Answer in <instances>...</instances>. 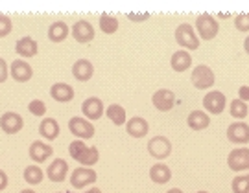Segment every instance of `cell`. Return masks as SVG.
I'll return each mask as SVG.
<instances>
[{
	"label": "cell",
	"instance_id": "5bb4252c",
	"mask_svg": "<svg viewBox=\"0 0 249 193\" xmlns=\"http://www.w3.org/2000/svg\"><path fill=\"white\" fill-rule=\"evenodd\" d=\"M227 140L231 144H248L249 142V125L244 122H234L227 127Z\"/></svg>",
	"mask_w": 249,
	"mask_h": 193
},
{
	"label": "cell",
	"instance_id": "4fadbf2b",
	"mask_svg": "<svg viewBox=\"0 0 249 193\" xmlns=\"http://www.w3.org/2000/svg\"><path fill=\"white\" fill-rule=\"evenodd\" d=\"M9 76L15 79L17 83H28L32 76H34V70L32 66L28 64L24 59H15L9 66Z\"/></svg>",
	"mask_w": 249,
	"mask_h": 193
},
{
	"label": "cell",
	"instance_id": "ab89813d",
	"mask_svg": "<svg viewBox=\"0 0 249 193\" xmlns=\"http://www.w3.org/2000/svg\"><path fill=\"white\" fill-rule=\"evenodd\" d=\"M166 193H183V192H181L179 188H172V190H170V192H166Z\"/></svg>",
	"mask_w": 249,
	"mask_h": 193
},
{
	"label": "cell",
	"instance_id": "277c9868",
	"mask_svg": "<svg viewBox=\"0 0 249 193\" xmlns=\"http://www.w3.org/2000/svg\"><path fill=\"white\" fill-rule=\"evenodd\" d=\"M69 131L78 138V140H90L94 136V127L89 120L81 118V116H74L69 120Z\"/></svg>",
	"mask_w": 249,
	"mask_h": 193
},
{
	"label": "cell",
	"instance_id": "f35d334b",
	"mask_svg": "<svg viewBox=\"0 0 249 193\" xmlns=\"http://www.w3.org/2000/svg\"><path fill=\"white\" fill-rule=\"evenodd\" d=\"M244 50H246V52L249 53V37L246 39V41H244Z\"/></svg>",
	"mask_w": 249,
	"mask_h": 193
},
{
	"label": "cell",
	"instance_id": "74e56055",
	"mask_svg": "<svg viewBox=\"0 0 249 193\" xmlns=\"http://www.w3.org/2000/svg\"><path fill=\"white\" fill-rule=\"evenodd\" d=\"M83 193H102V192H100V188H90V190H87V192Z\"/></svg>",
	"mask_w": 249,
	"mask_h": 193
},
{
	"label": "cell",
	"instance_id": "cb8c5ba5",
	"mask_svg": "<svg viewBox=\"0 0 249 193\" xmlns=\"http://www.w3.org/2000/svg\"><path fill=\"white\" fill-rule=\"evenodd\" d=\"M170 64H172V68L176 72H185L190 68V64H192V57H190V53L187 50H179L172 55V59H170Z\"/></svg>",
	"mask_w": 249,
	"mask_h": 193
},
{
	"label": "cell",
	"instance_id": "b9f144b4",
	"mask_svg": "<svg viewBox=\"0 0 249 193\" xmlns=\"http://www.w3.org/2000/svg\"><path fill=\"white\" fill-rule=\"evenodd\" d=\"M197 193H209V192H197Z\"/></svg>",
	"mask_w": 249,
	"mask_h": 193
},
{
	"label": "cell",
	"instance_id": "7c38bea8",
	"mask_svg": "<svg viewBox=\"0 0 249 193\" xmlns=\"http://www.w3.org/2000/svg\"><path fill=\"white\" fill-rule=\"evenodd\" d=\"M28 155H30V158L39 166V164H43V162H46L48 158L52 157L53 149H52V145H48L45 142L36 140V142H32V145H30V149H28Z\"/></svg>",
	"mask_w": 249,
	"mask_h": 193
},
{
	"label": "cell",
	"instance_id": "7a4b0ae2",
	"mask_svg": "<svg viewBox=\"0 0 249 193\" xmlns=\"http://www.w3.org/2000/svg\"><path fill=\"white\" fill-rule=\"evenodd\" d=\"M196 30L203 41H211V39L218 35L220 24H218V20L211 13H203V15H199L196 18Z\"/></svg>",
	"mask_w": 249,
	"mask_h": 193
},
{
	"label": "cell",
	"instance_id": "1f68e13d",
	"mask_svg": "<svg viewBox=\"0 0 249 193\" xmlns=\"http://www.w3.org/2000/svg\"><path fill=\"white\" fill-rule=\"evenodd\" d=\"M28 111H30L34 116H45V113H46L45 101H41V99H34V101H30V103H28Z\"/></svg>",
	"mask_w": 249,
	"mask_h": 193
},
{
	"label": "cell",
	"instance_id": "6da1fadb",
	"mask_svg": "<svg viewBox=\"0 0 249 193\" xmlns=\"http://www.w3.org/2000/svg\"><path fill=\"white\" fill-rule=\"evenodd\" d=\"M69 153H71V157L81 164L83 167H90L94 166L96 162L100 160V153L96 147H89L85 142L81 140H74L71 142V145H69Z\"/></svg>",
	"mask_w": 249,
	"mask_h": 193
},
{
	"label": "cell",
	"instance_id": "ffe728a7",
	"mask_svg": "<svg viewBox=\"0 0 249 193\" xmlns=\"http://www.w3.org/2000/svg\"><path fill=\"white\" fill-rule=\"evenodd\" d=\"M50 96L57 103H69L74 99V88L67 83H53L52 88H50Z\"/></svg>",
	"mask_w": 249,
	"mask_h": 193
},
{
	"label": "cell",
	"instance_id": "52a82bcc",
	"mask_svg": "<svg viewBox=\"0 0 249 193\" xmlns=\"http://www.w3.org/2000/svg\"><path fill=\"white\" fill-rule=\"evenodd\" d=\"M148 153L157 160H164L172 153V142L166 136H153L148 142Z\"/></svg>",
	"mask_w": 249,
	"mask_h": 193
},
{
	"label": "cell",
	"instance_id": "4dcf8cb0",
	"mask_svg": "<svg viewBox=\"0 0 249 193\" xmlns=\"http://www.w3.org/2000/svg\"><path fill=\"white\" fill-rule=\"evenodd\" d=\"M231 190L232 193H249V173L234 177L231 182Z\"/></svg>",
	"mask_w": 249,
	"mask_h": 193
},
{
	"label": "cell",
	"instance_id": "44dd1931",
	"mask_svg": "<svg viewBox=\"0 0 249 193\" xmlns=\"http://www.w3.org/2000/svg\"><path fill=\"white\" fill-rule=\"evenodd\" d=\"M37 50H39V46H37V43L32 37H22V39H18L17 44H15V52H17L22 59H28V57L37 55Z\"/></svg>",
	"mask_w": 249,
	"mask_h": 193
},
{
	"label": "cell",
	"instance_id": "f546056e",
	"mask_svg": "<svg viewBox=\"0 0 249 193\" xmlns=\"http://www.w3.org/2000/svg\"><path fill=\"white\" fill-rule=\"evenodd\" d=\"M100 30H102L104 33H107V35L115 33L116 30H118V20H116V17L109 15V13H104V15L100 17Z\"/></svg>",
	"mask_w": 249,
	"mask_h": 193
},
{
	"label": "cell",
	"instance_id": "4316f807",
	"mask_svg": "<svg viewBox=\"0 0 249 193\" xmlns=\"http://www.w3.org/2000/svg\"><path fill=\"white\" fill-rule=\"evenodd\" d=\"M22 177H24V180H26L30 186H37V184H41V182H43V178H45V171L37 166V164H32V166H28L26 169H24Z\"/></svg>",
	"mask_w": 249,
	"mask_h": 193
},
{
	"label": "cell",
	"instance_id": "9a60e30c",
	"mask_svg": "<svg viewBox=\"0 0 249 193\" xmlns=\"http://www.w3.org/2000/svg\"><path fill=\"white\" fill-rule=\"evenodd\" d=\"M81 113L87 120H100L104 116V103L100 97H87L81 105Z\"/></svg>",
	"mask_w": 249,
	"mask_h": 193
},
{
	"label": "cell",
	"instance_id": "d6a6232c",
	"mask_svg": "<svg viewBox=\"0 0 249 193\" xmlns=\"http://www.w3.org/2000/svg\"><path fill=\"white\" fill-rule=\"evenodd\" d=\"M234 26H236L238 32H249V11L236 15V18H234Z\"/></svg>",
	"mask_w": 249,
	"mask_h": 193
},
{
	"label": "cell",
	"instance_id": "8992f818",
	"mask_svg": "<svg viewBox=\"0 0 249 193\" xmlns=\"http://www.w3.org/2000/svg\"><path fill=\"white\" fill-rule=\"evenodd\" d=\"M190 79H192V85L196 88H199V90H205V88H211L214 85V81H216V78H214V72L207 66V64H197L196 68L192 70V76H190Z\"/></svg>",
	"mask_w": 249,
	"mask_h": 193
},
{
	"label": "cell",
	"instance_id": "3957f363",
	"mask_svg": "<svg viewBox=\"0 0 249 193\" xmlns=\"http://www.w3.org/2000/svg\"><path fill=\"white\" fill-rule=\"evenodd\" d=\"M96 171L94 169H90V167H76L74 171L71 173V186L74 190H83L85 186H90L96 182Z\"/></svg>",
	"mask_w": 249,
	"mask_h": 193
},
{
	"label": "cell",
	"instance_id": "7402d4cb",
	"mask_svg": "<svg viewBox=\"0 0 249 193\" xmlns=\"http://www.w3.org/2000/svg\"><path fill=\"white\" fill-rule=\"evenodd\" d=\"M39 134L45 138V140H55L59 136V123L53 118H45L43 122L39 123Z\"/></svg>",
	"mask_w": 249,
	"mask_h": 193
},
{
	"label": "cell",
	"instance_id": "9c48e42d",
	"mask_svg": "<svg viewBox=\"0 0 249 193\" xmlns=\"http://www.w3.org/2000/svg\"><path fill=\"white\" fill-rule=\"evenodd\" d=\"M227 105V99L223 96V92L220 90H213V92H207L203 97V107L207 113H213V114H222L223 109Z\"/></svg>",
	"mask_w": 249,
	"mask_h": 193
},
{
	"label": "cell",
	"instance_id": "e0dca14e",
	"mask_svg": "<svg viewBox=\"0 0 249 193\" xmlns=\"http://www.w3.org/2000/svg\"><path fill=\"white\" fill-rule=\"evenodd\" d=\"M72 35L74 39L81 44H87L94 39V28L92 24H89L87 20H78L74 26H72Z\"/></svg>",
	"mask_w": 249,
	"mask_h": 193
},
{
	"label": "cell",
	"instance_id": "ba28073f",
	"mask_svg": "<svg viewBox=\"0 0 249 193\" xmlns=\"http://www.w3.org/2000/svg\"><path fill=\"white\" fill-rule=\"evenodd\" d=\"M227 166L231 171H248L249 169V149L248 147H238L232 149L227 157Z\"/></svg>",
	"mask_w": 249,
	"mask_h": 193
},
{
	"label": "cell",
	"instance_id": "ac0fdd59",
	"mask_svg": "<svg viewBox=\"0 0 249 193\" xmlns=\"http://www.w3.org/2000/svg\"><path fill=\"white\" fill-rule=\"evenodd\" d=\"M67 171H69L67 160H63V158H53L52 164L46 169V177H48L52 182H63V180L67 178Z\"/></svg>",
	"mask_w": 249,
	"mask_h": 193
},
{
	"label": "cell",
	"instance_id": "d590c367",
	"mask_svg": "<svg viewBox=\"0 0 249 193\" xmlns=\"http://www.w3.org/2000/svg\"><path fill=\"white\" fill-rule=\"evenodd\" d=\"M6 186H8V175H6V171L0 169V192L6 190Z\"/></svg>",
	"mask_w": 249,
	"mask_h": 193
},
{
	"label": "cell",
	"instance_id": "d6986e66",
	"mask_svg": "<svg viewBox=\"0 0 249 193\" xmlns=\"http://www.w3.org/2000/svg\"><path fill=\"white\" fill-rule=\"evenodd\" d=\"M72 76L81 81V83H85V81H89L92 76H94V66H92V63L89 59H78V61L74 63V66H72Z\"/></svg>",
	"mask_w": 249,
	"mask_h": 193
},
{
	"label": "cell",
	"instance_id": "8fae6325",
	"mask_svg": "<svg viewBox=\"0 0 249 193\" xmlns=\"http://www.w3.org/2000/svg\"><path fill=\"white\" fill-rule=\"evenodd\" d=\"M151 103L160 113H168L170 109L174 107V103H176V94L168 88H160L151 96Z\"/></svg>",
	"mask_w": 249,
	"mask_h": 193
},
{
	"label": "cell",
	"instance_id": "83f0119b",
	"mask_svg": "<svg viewBox=\"0 0 249 193\" xmlns=\"http://www.w3.org/2000/svg\"><path fill=\"white\" fill-rule=\"evenodd\" d=\"M107 118L115 125H125V109L122 105H109L106 111Z\"/></svg>",
	"mask_w": 249,
	"mask_h": 193
},
{
	"label": "cell",
	"instance_id": "8d00e7d4",
	"mask_svg": "<svg viewBox=\"0 0 249 193\" xmlns=\"http://www.w3.org/2000/svg\"><path fill=\"white\" fill-rule=\"evenodd\" d=\"M240 97H244V101H246V99H249V88L248 87L240 88Z\"/></svg>",
	"mask_w": 249,
	"mask_h": 193
},
{
	"label": "cell",
	"instance_id": "30bf717a",
	"mask_svg": "<svg viewBox=\"0 0 249 193\" xmlns=\"http://www.w3.org/2000/svg\"><path fill=\"white\" fill-rule=\"evenodd\" d=\"M24 127V120L18 113H4L0 116V129L6 134H17Z\"/></svg>",
	"mask_w": 249,
	"mask_h": 193
},
{
	"label": "cell",
	"instance_id": "60d3db41",
	"mask_svg": "<svg viewBox=\"0 0 249 193\" xmlns=\"http://www.w3.org/2000/svg\"><path fill=\"white\" fill-rule=\"evenodd\" d=\"M20 193H36V192H34V190H22Z\"/></svg>",
	"mask_w": 249,
	"mask_h": 193
},
{
	"label": "cell",
	"instance_id": "836d02e7",
	"mask_svg": "<svg viewBox=\"0 0 249 193\" xmlns=\"http://www.w3.org/2000/svg\"><path fill=\"white\" fill-rule=\"evenodd\" d=\"M13 30V24H11V18L8 15H0V39L2 37H8Z\"/></svg>",
	"mask_w": 249,
	"mask_h": 193
},
{
	"label": "cell",
	"instance_id": "2e32d148",
	"mask_svg": "<svg viewBox=\"0 0 249 193\" xmlns=\"http://www.w3.org/2000/svg\"><path fill=\"white\" fill-rule=\"evenodd\" d=\"M125 131L133 138H144L148 134V131H150V125L141 116H133V118H129L125 122Z\"/></svg>",
	"mask_w": 249,
	"mask_h": 193
},
{
	"label": "cell",
	"instance_id": "484cf974",
	"mask_svg": "<svg viewBox=\"0 0 249 193\" xmlns=\"http://www.w3.org/2000/svg\"><path fill=\"white\" fill-rule=\"evenodd\" d=\"M69 35V26L61 22V20H57V22H53L50 24L48 28V39L52 41V43H63L65 39Z\"/></svg>",
	"mask_w": 249,
	"mask_h": 193
},
{
	"label": "cell",
	"instance_id": "d4e9b609",
	"mask_svg": "<svg viewBox=\"0 0 249 193\" xmlns=\"http://www.w3.org/2000/svg\"><path fill=\"white\" fill-rule=\"evenodd\" d=\"M150 178L155 184H166L172 178V171H170V167L166 164H155L150 169Z\"/></svg>",
	"mask_w": 249,
	"mask_h": 193
},
{
	"label": "cell",
	"instance_id": "603a6c76",
	"mask_svg": "<svg viewBox=\"0 0 249 193\" xmlns=\"http://www.w3.org/2000/svg\"><path fill=\"white\" fill-rule=\"evenodd\" d=\"M187 123L192 131H203V129H207V127L211 125V118H209L207 113H201V111H192L187 118Z\"/></svg>",
	"mask_w": 249,
	"mask_h": 193
},
{
	"label": "cell",
	"instance_id": "f1b7e54d",
	"mask_svg": "<svg viewBox=\"0 0 249 193\" xmlns=\"http://www.w3.org/2000/svg\"><path fill=\"white\" fill-rule=\"evenodd\" d=\"M248 103L244 99H232L231 105H229V114L236 120H244L248 116Z\"/></svg>",
	"mask_w": 249,
	"mask_h": 193
},
{
	"label": "cell",
	"instance_id": "e575fe53",
	"mask_svg": "<svg viewBox=\"0 0 249 193\" xmlns=\"http://www.w3.org/2000/svg\"><path fill=\"white\" fill-rule=\"evenodd\" d=\"M8 79V63L0 57V83H4Z\"/></svg>",
	"mask_w": 249,
	"mask_h": 193
},
{
	"label": "cell",
	"instance_id": "5b68a950",
	"mask_svg": "<svg viewBox=\"0 0 249 193\" xmlns=\"http://www.w3.org/2000/svg\"><path fill=\"white\" fill-rule=\"evenodd\" d=\"M176 41L185 50H197L199 48V39L196 37L194 28L190 24H179L176 30Z\"/></svg>",
	"mask_w": 249,
	"mask_h": 193
}]
</instances>
